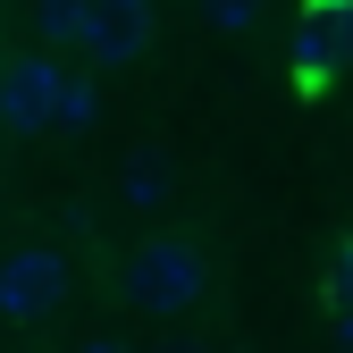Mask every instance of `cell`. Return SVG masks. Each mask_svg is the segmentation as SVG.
<instances>
[{"label": "cell", "mask_w": 353, "mask_h": 353, "mask_svg": "<svg viewBox=\"0 0 353 353\" xmlns=\"http://www.w3.org/2000/svg\"><path fill=\"white\" fill-rule=\"evenodd\" d=\"M93 118H101V93H93V76H68V84H59V126H51V135H84Z\"/></svg>", "instance_id": "cell-6"}, {"label": "cell", "mask_w": 353, "mask_h": 353, "mask_svg": "<svg viewBox=\"0 0 353 353\" xmlns=\"http://www.w3.org/2000/svg\"><path fill=\"white\" fill-rule=\"evenodd\" d=\"M68 303V261L51 244H17L0 261V320H51Z\"/></svg>", "instance_id": "cell-3"}, {"label": "cell", "mask_w": 353, "mask_h": 353, "mask_svg": "<svg viewBox=\"0 0 353 353\" xmlns=\"http://www.w3.org/2000/svg\"><path fill=\"white\" fill-rule=\"evenodd\" d=\"M160 194H168V185H160V168H152V160H135V168H126V202H135V210H152Z\"/></svg>", "instance_id": "cell-8"}, {"label": "cell", "mask_w": 353, "mask_h": 353, "mask_svg": "<svg viewBox=\"0 0 353 353\" xmlns=\"http://www.w3.org/2000/svg\"><path fill=\"white\" fill-rule=\"evenodd\" d=\"M76 51L93 59V68H135L152 51V0H84Z\"/></svg>", "instance_id": "cell-4"}, {"label": "cell", "mask_w": 353, "mask_h": 353, "mask_svg": "<svg viewBox=\"0 0 353 353\" xmlns=\"http://www.w3.org/2000/svg\"><path fill=\"white\" fill-rule=\"evenodd\" d=\"M210 17H219V26H228V34H244V26L261 17V0H210Z\"/></svg>", "instance_id": "cell-9"}, {"label": "cell", "mask_w": 353, "mask_h": 353, "mask_svg": "<svg viewBox=\"0 0 353 353\" xmlns=\"http://www.w3.org/2000/svg\"><path fill=\"white\" fill-rule=\"evenodd\" d=\"M294 59H303V76H328V68L353 59V0H312V9H303Z\"/></svg>", "instance_id": "cell-5"}, {"label": "cell", "mask_w": 353, "mask_h": 353, "mask_svg": "<svg viewBox=\"0 0 353 353\" xmlns=\"http://www.w3.org/2000/svg\"><path fill=\"white\" fill-rule=\"evenodd\" d=\"M34 26H42V42H76L84 34V0H34Z\"/></svg>", "instance_id": "cell-7"}, {"label": "cell", "mask_w": 353, "mask_h": 353, "mask_svg": "<svg viewBox=\"0 0 353 353\" xmlns=\"http://www.w3.org/2000/svg\"><path fill=\"white\" fill-rule=\"evenodd\" d=\"M76 353H135V345H118V336H84Z\"/></svg>", "instance_id": "cell-10"}, {"label": "cell", "mask_w": 353, "mask_h": 353, "mask_svg": "<svg viewBox=\"0 0 353 353\" xmlns=\"http://www.w3.org/2000/svg\"><path fill=\"white\" fill-rule=\"evenodd\" d=\"M59 84H68V68L51 51L0 59V126H9V135H51L59 126Z\"/></svg>", "instance_id": "cell-2"}, {"label": "cell", "mask_w": 353, "mask_h": 353, "mask_svg": "<svg viewBox=\"0 0 353 353\" xmlns=\"http://www.w3.org/2000/svg\"><path fill=\"white\" fill-rule=\"evenodd\" d=\"M202 286H210L202 244H185V236H152V244H135V252H126V270H118V294L135 303V312H152V320L194 312V303H202Z\"/></svg>", "instance_id": "cell-1"}, {"label": "cell", "mask_w": 353, "mask_h": 353, "mask_svg": "<svg viewBox=\"0 0 353 353\" xmlns=\"http://www.w3.org/2000/svg\"><path fill=\"white\" fill-rule=\"evenodd\" d=\"M336 345L353 353V303H345V312H336Z\"/></svg>", "instance_id": "cell-11"}]
</instances>
